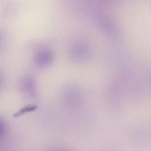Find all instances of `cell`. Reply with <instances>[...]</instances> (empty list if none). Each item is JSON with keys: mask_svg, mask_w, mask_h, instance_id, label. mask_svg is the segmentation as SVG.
I'll return each instance as SVG.
<instances>
[{"mask_svg": "<svg viewBox=\"0 0 151 151\" xmlns=\"http://www.w3.org/2000/svg\"><path fill=\"white\" fill-rule=\"evenodd\" d=\"M127 136L137 146H151V123H142L132 126L127 131Z\"/></svg>", "mask_w": 151, "mask_h": 151, "instance_id": "1", "label": "cell"}, {"mask_svg": "<svg viewBox=\"0 0 151 151\" xmlns=\"http://www.w3.org/2000/svg\"><path fill=\"white\" fill-rule=\"evenodd\" d=\"M48 151H72L71 150L65 148V147H53L48 150Z\"/></svg>", "mask_w": 151, "mask_h": 151, "instance_id": "3", "label": "cell"}, {"mask_svg": "<svg viewBox=\"0 0 151 151\" xmlns=\"http://www.w3.org/2000/svg\"><path fill=\"white\" fill-rule=\"evenodd\" d=\"M6 132V125L4 120L0 118V138L4 136Z\"/></svg>", "mask_w": 151, "mask_h": 151, "instance_id": "2", "label": "cell"}]
</instances>
